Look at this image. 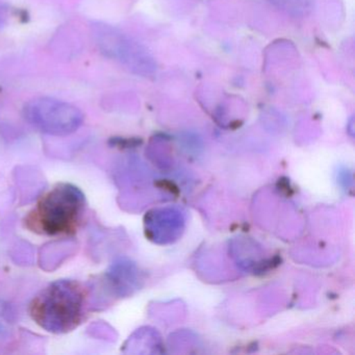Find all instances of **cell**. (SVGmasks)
<instances>
[{
	"label": "cell",
	"instance_id": "6da1fadb",
	"mask_svg": "<svg viewBox=\"0 0 355 355\" xmlns=\"http://www.w3.org/2000/svg\"><path fill=\"white\" fill-rule=\"evenodd\" d=\"M87 292L80 282H51L33 299L30 313L37 325L51 334H67L78 327L86 311Z\"/></svg>",
	"mask_w": 355,
	"mask_h": 355
},
{
	"label": "cell",
	"instance_id": "7a4b0ae2",
	"mask_svg": "<svg viewBox=\"0 0 355 355\" xmlns=\"http://www.w3.org/2000/svg\"><path fill=\"white\" fill-rule=\"evenodd\" d=\"M86 209V196L67 182L55 184L45 193L26 217L28 230L45 236H70L80 226Z\"/></svg>",
	"mask_w": 355,
	"mask_h": 355
},
{
	"label": "cell",
	"instance_id": "3957f363",
	"mask_svg": "<svg viewBox=\"0 0 355 355\" xmlns=\"http://www.w3.org/2000/svg\"><path fill=\"white\" fill-rule=\"evenodd\" d=\"M93 37L101 53L119 62L128 71L143 78H150L157 72L153 55L140 43L109 24H93Z\"/></svg>",
	"mask_w": 355,
	"mask_h": 355
},
{
	"label": "cell",
	"instance_id": "277c9868",
	"mask_svg": "<svg viewBox=\"0 0 355 355\" xmlns=\"http://www.w3.org/2000/svg\"><path fill=\"white\" fill-rule=\"evenodd\" d=\"M26 121L37 130L51 136L64 137L76 132L84 122L78 107L51 97H38L24 107Z\"/></svg>",
	"mask_w": 355,
	"mask_h": 355
},
{
	"label": "cell",
	"instance_id": "5b68a950",
	"mask_svg": "<svg viewBox=\"0 0 355 355\" xmlns=\"http://www.w3.org/2000/svg\"><path fill=\"white\" fill-rule=\"evenodd\" d=\"M105 279L116 294L124 295L134 286L136 274L130 263L119 261L110 267Z\"/></svg>",
	"mask_w": 355,
	"mask_h": 355
},
{
	"label": "cell",
	"instance_id": "8992f818",
	"mask_svg": "<svg viewBox=\"0 0 355 355\" xmlns=\"http://www.w3.org/2000/svg\"><path fill=\"white\" fill-rule=\"evenodd\" d=\"M276 7L293 16H302L311 9V0H270Z\"/></svg>",
	"mask_w": 355,
	"mask_h": 355
},
{
	"label": "cell",
	"instance_id": "52a82bcc",
	"mask_svg": "<svg viewBox=\"0 0 355 355\" xmlns=\"http://www.w3.org/2000/svg\"><path fill=\"white\" fill-rule=\"evenodd\" d=\"M15 323V311L13 307L6 302L0 300V338L10 334Z\"/></svg>",
	"mask_w": 355,
	"mask_h": 355
},
{
	"label": "cell",
	"instance_id": "ba28073f",
	"mask_svg": "<svg viewBox=\"0 0 355 355\" xmlns=\"http://www.w3.org/2000/svg\"><path fill=\"white\" fill-rule=\"evenodd\" d=\"M3 8L0 7V24H1V21H3Z\"/></svg>",
	"mask_w": 355,
	"mask_h": 355
}]
</instances>
